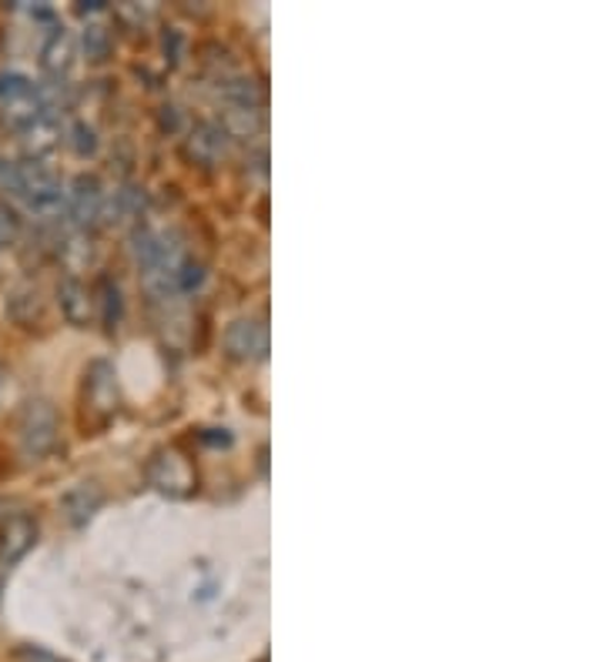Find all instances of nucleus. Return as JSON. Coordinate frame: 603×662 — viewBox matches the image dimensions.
<instances>
[{"mask_svg": "<svg viewBox=\"0 0 603 662\" xmlns=\"http://www.w3.org/2000/svg\"><path fill=\"white\" fill-rule=\"evenodd\" d=\"M41 292L34 288V285H18V288H11V295H8V315L18 322V325H34V322H41Z\"/></svg>", "mask_w": 603, "mask_h": 662, "instance_id": "ddd939ff", "label": "nucleus"}, {"mask_svg": "<svg viewBox=\"0 0 603 662\" xmlns=\"http://www.w3.org/2000/svg\"><path fill=\"white\" fill-rule=\"evenodd\" d=\"M8 516H11V506H8L4 499H0V522H4Z\"/></svg>", "mask_w": 603, "mask_h": 662, "instance_id": "412c9836", "label": "nucleus"}, {"mask_svg": "<svg viewBox=\"0 0 603 662\" xmlns=\"http://www.w3.org/2000/svg\"><path fill=\"white\" fill-rule=\"evenodd\" d=\"M18 238H21V217L11 204L0 201V252L18 245Z\"/></svg>", "mask_w": 603, "mask_h": 662, "instance_id": "dca6fc26", "label": "nucleus"}, {"mask_svg": "<svg viewBox=\"0 0 603 662\" xmlns=\"http://www.w3.org/2000/svg\"><path fill=\"white\" fill-rule=\"evenodd\" d=\"M71 144H74V151H78L81 157L98 151V138H94V131H91L88 124H74V128H71Z\"/></svg>", "mask_w": 603, "mask_h": 662, "instance_id": "a211bd4d", "label": "nucleus"}, {"mask_svg": "<svg viewBox=\"0 0 603 662\" xmlns=\"http://www.w3.org/2000/svg\"><path fill=\"white\" fill-rule=\"evenodd\" d=\"M64 197H68V217L81 228H91L104 214V187L94 174H78Z\"/></svg>", "mask_w": 603, "mask_h": 662, "instance_id": "39448f33", "label": "nucleus"}, {"mask_svg": "<svg viewBox=\"0 0 603 662\" xmlns=\"http://www.w3.org/2000/svg\"><path fill=\"white\" fill-rule=\"evenodd\" d=\"M71 64H74V38L61 28V31H54L51 41L44 44V51H41V68H44L48 78L61 81V78L71 71Z\"/></svg>", "mask_w": 603, "mask_h": 662, "instance_id": "9b49d317", "label": "nucleus"}, {"mask_svg": "<svg viewBox=\"0 0 603 662\" xmlns=\"http://www.w3.org/2000/svg\"><path fill=\"white\" fill-rule=\"evenodd\" d=\"M148 479L154 489L168 492V496H188L194 489V472L188 466V459H181L171 449H161L151 462H148Z\"/></svg>", "mask_w": 603, "mask_h": 662, "instance_id": "20e7f679", "label": "nucleus"}, {"mask_svg": "<svg viewBox=\"0 0 603 662\" xmlns=\"http://www.w3.org/2000/svg\"><path fill=\"white\" fill-rule=\"evenodd\" d=\"M14 659H18V662H64L61 655H54V652H48V649H41V645H18Z\"/></svg>", "mask_w": 603, "mask_h": 662, "instance_id": "6ab92c4d", "label": "nucleus"}, {"mask_svg": "<svg viewBox=\"0 0 603 662\" xmlns=\"http://www.w3.org/2000/svg\"><path fill=\"white\" fill-rule=\"evenodd\" d=\"M225 352L235 361H262L269 355V328L259 318H239L225 328Z\"/></svg>", "mask_w": 603, "mask_h": 662, "instance_id": "7ed1b4c3", "label": "nucleus"}, {"mask_svg": "<svg viewBox=\"0 0 603 662\" xmlns=\"http://www.w3.org/2000/svg\"><path fill=\"white\" fill-rule=\"evenodd\" d=\"M58 431H61V418L54 401L48 398H28L18 411V446L24 452V459L41 462L54 452L58 446Z\"/></svg>", "mask_w": 603, "mask_h": 662, "instance_id": "f257e3e1", "label": "nucleus"}, {"mask_svg": "<svg viewBox=\"0 0 603 662\" xmlns=\"http://www.w3.org/2000/svg\"><path fill=\"white\" fill-rule=\"evenodd\" d=\"M229 147V131L219 124H194V131L188 134V154L201 164H215Z\"/></svg>", "mask_w": 603, "mask_h": 662, "instance_id": "1a4fd4ad", "label": "nucleus"}, {"mask_svg": "<svg viewBox=\"0 0 603 662\" xmlns=\"http://www.w3.org/2000/svg\"><path fill=\"white\" fill-rule=\"evenodd\" d=\"M84 408L98 411V421L114 415L118 408V381L108 361H91L84 371Z\"/></svg>", "mask_w": 603, "mask_h": 662, "instance_id": "423d86ee", "label": "nucleus"}, {"mask_svg": "<svg viewBox=\"0 0 603 662\" xmlns=\"http://www.w3.org/2000/svg\"><path fill=\"white\" fill-rule=\"evenodd\" d=\"M0 114H4L8 124L24 131L48 114V104L24 74H0Z\"/></svg>", "mask_w": 603, "mask_h": 662, "instance_id": "f03ea898", "label": "nucleus"}, {"mask_svg": "<svg viewBox=\"0 0 603 662\" xmlns=\"http://www.w3.org/2000/svg\"><path fill=\"white\" fill-rule=\"evenodd\" d=\"M98 305H101V322L108 328H118L121 322V292L111 278H98Z\"/></svg>", "mask_w": 603, "mask_h": 662, "instance_id": "4468645a", "label": "nucleus"}, {"mask_svg": "<svg viewBox=\"0 0 603 662\" xmlns=\"http://www.w3.org/2000/svg\"><path fill=\"white\" fill-rule=\"evenodd\" d=\"M108 51H111V34H108V28L88 24V31H84V54H88L91 61H104Z\"/></svg>", "mask_w": 603, "mask_h": 662, "instance_id": "f3484780", "label": "nucleus"}, {"mask_svg": "<svg viewBox=\"0 0 603 662\" xmlns=\"http://www.w3.org/2000/svg\"><path fill=\"white\" fill-rule=\"evenodd\" d=\"M222 98H225L229 111H262V88L255 78H245V74L225 78Z\"/></svg>", "mask_w": 603, "mask_h": 662, "instance_id": "f8f14e48", "label": "nucleus"}, {"mask_svg": "<svg viewBox=\"0 0 603 662\" xmlns=\"http://www.w3.org/2000/svg\"><path fill=\"white\" fill-rule=\"evenodd\" d=\"M58 305H61V315H64L71 325H78V328H84V325L91 322V315H94L91 292H88V285H81L78 278H61V282H58Z\"/></svg>", "mask_w": 603, "mask_h": 662, "instance_id": "6e6552de", "label": "nucleus"}, {"mask_svg": "<svg viewBox=\"0 0 603 662\" xmlns=\"http://www.w3.org/2000/svg\"><path fill=\"white\" fill-rule=\"evenodd\" d=\"M101 502H104V492H101L94 482H81V486H74V489L61 499V509H64V516H68L71 526H84V522L101 509Z\"/></svg>", "mask_w": 603, "mask_h": 662, "instance_id": "9d476101", "label": "nucleus"}, {"mask_svg": "<svg viewBox=\"0 0 603 662\" xmlns=\"http://www.w3.org/2000/svg\"><path fill=\"white\" fill-rule=\"evenodd\" d=\"M38 539V522L31 516H8L0 526V562L14 566L21 562Z\"/></svg>", "mask_w": 603, "mask_h": 662, "instance_id": "0eeeda50", "label": "nucleus"}, {"mask_svg": "<svg viewBox=\"0 0 603 662\" xmlns=\"http://www.w3.org/2000/svg\"><path fill=\"white\" fill-rule=\"evenodd\" d=\"M8 388H11V371H8L4 365H0V401H4Z\"/></svg>", "mask_w": 603, "mask_h": 662, "instance_id": "aec40b11", "label": "nucleus"}, {"mask_svg": "<svg viewBox=\"0 0 603 662\" xmlns=\"http://www.w3.org/2000/svg\"><path fill=\"white\" fill-rule=\"evenodd\" d=\"M141 207H144V197H141L134 187H124V191L114 194V201H111V217H108V221L134 217V214H141Z\"/></svg>", "mask_w": 603, "mask_h": 662, "instance_id": "2eb2a0df", "label": "nucleus"}]
</instances>
